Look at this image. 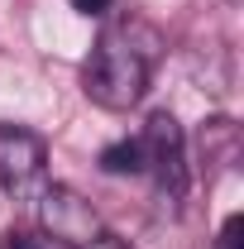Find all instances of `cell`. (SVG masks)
Listing matches in <instances>:
<instances>
[{
    "label": "cell",
    "instance_id": "obj_3",
    "mask_svg": "<svg viewBox=\"0 0 244 249\" xmlns=\"http://www.w3.org/2000/svg\"><path fill=\"white\" fill-rule=\"evenodd\" d=\"M43 168H48V144L24 124H0V187L10 196H29L43 182Z\"/></svg>",
    "mask_w": 244,
    "mask_h": 249
},
{
    "label": "cell",
    "instance_id": "obj_2",
    "mask_svg": "<svg viewBox=\"0 0 244 249\" xmlns=\"http://www.w3.org/2000/svg\"><path fill=\"white\" fill-rule=\"evenodd\" d=\"M139 149H144V173H153V182L163 196H182L187 192V139L182 124L173 120L168 110H153L144 134H139Z\"/></svg>",
    "mask_w": 244,
    "mask_h": 249
},
{
    "label": "cell",
    "instance_id": "obj_9",
    "mask_svg": "<svg viewBox=\"0 0 244 249\" xmlns=\"http://www.w3.org/2000/svg\"><path fill=\"white\" fill-rule=\"evenodd\" d=\"M110 5H115V0H72V10H77V15H105V10H110Z\"/></svg>",
    "mask_w": 244,
    "mask_h": 249
},
{
    "label": "cell",
    "instance_id": "obj_5",
    "mask_svg": "<svg viewBox=\"0 0 244 249\" xmlns=\"http://www.w3.org/2000/svg\"><path fill=\"white\" fill-rule=\"evenodd\" d=\"M101 173H110V178H139V173H144V149H139V139L105 144V149H101Z\"/></svg>",
    "mask_w": 244,
    "mask_h": 249
},
{
    "label": "cell",
    "instance_id": "obj_1",
    "mask_svg": "<svg viewBox=\"0 0 244 249\" xmlns=\"http://www.w3.org/2000/svg\"><path fill=\"white\" fill-rule=\"evenodd\" d=\"M158 38L139 24H110V29L96 38L91 58L82 67V87L96 106L105 110H129L139 106L144 91H149V77H153V48Z\"/></svg>",
    "mask_w": 244,
    "mask_h": 249
},
{
    "label": "cell",
    "instance_id": "obj_7",
    "mask_svg": "<svg viewBox=\"0 0 244 249\" xmlns=\"http://www.w3.org/2000/svg\"><path fill=\"white\" fill-rule=\"evenodd\" d=\"M215 249H244V216H230L215 235Z\"/></svg>",
    "mask_w": 244,
    "mask_h": 249
},
{
    "label": "cell",
    "instance_id": "obj_6",
    "mask_svg": "<svg viewBox=\"0 0 244 249\" xmlns=\"http://www.w3.org/2000/svg\"><path fill=\"white\" fill-rule=\"evenodd\" d=\"M0 249H48V240L38 230H5L0 235Z\"/></svg>",
    "mask_w": 244,
    "mask_h": 249
},
{
    "label": "cell",
    "instance_id": "obj_8",
    "mask_svg": "<svg viewBox=\"0 0 244 249\" xmlns=\"http://www.w3.org/2000/svg\"><path fill=\"white\" fill-rule=\"evenodd\" d=\"M72 249H129L120 240V235H110V230H96L91 240H82V245H72Z\"/></svg>",
    "mask_w": 244,
    "mask_h": 249
},
{
    "label": "cell",
    "instance_id": "obj_4",
    "mask_svg": "<svg viewBox=\"0 0 244 249\" xmlns=\"http://www.w3.org/2000/svg\"><path fill=\"white\" fill-rule=\"evenodd\" d=\"M38 220H43V235L58 240V245H67V249L82 245V240H91L96 230H101L91 201L77 196L72 187H48V192L38 196Z\"/></svg>",
    "mask_w": 244,
    "mask_h": 249
}]
</instances>
